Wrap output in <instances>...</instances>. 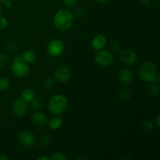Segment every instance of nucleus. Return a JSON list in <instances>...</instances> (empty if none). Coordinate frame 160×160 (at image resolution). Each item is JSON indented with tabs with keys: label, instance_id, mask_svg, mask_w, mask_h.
Returning <instances> with one entry per match:
<instances>
[{
	"label": "nucleus",
	"instance_id": "f257e3e1",
	"mask_svg": "<svg viewBox=\"0 0 160 160\" xmlns=\"http://www.w3.org/2000/svg\"><path fill=\"white\" fill-rule=\"evenodd\" d=\"M54 26L58 31H67L73 24V14L66 9H62L56 12L53 18Z\"/></svg>",
	"mask_w": 160,
	"mask_h": 160
},
{
	"label": "nucleus",
	"instance_id": "f03ea898",
	"mask_svg": "<svg viewBox=\"0 0 160 160\" xmlns=\"http://www.w3.org/2000/svg\"><path fill=\"white\" fill-rule=\"evenodd\" d=\"M68 107V100L63 95H55L50 98L48 103V109L51 113L59 115L65 112Z\"/></svg>",
	"mask_w": 160,
	"mask_h": 160
},
{
	"label": "nucleus",
	"instance_id": "7ed1b4c3",
	"mask_svg": "<svg viewBox=\"0 0 160 160\" xmlns=\"http://www.w3.org/2000/svg\"><path fill=\"white\" fill-rule=\"evenodd\" d=\"M138 74L141 79L145 82H154L157 75V69L153 62L150 60L142 62L138 70Z\"/></svg>",
	"mask_w": 160,
	"mask_h": 160
},
{
	"label": "nucleus",
	"instance_id": "20e7f679",
	"mask_svg": "<svg viewBox=\"0 0 160 160\" xmlns=\"http://www.w3.org/2000/svg\"><path fill=\"white\" fill-rule=\"evenodd\" d=\"M11 70L15 76L18 78H24L29 73L30 69L28 63L23 60L22 56L17 55L12 59Z\"/></svg>",
	"mask_w": 160,
	"mask_h": 160
},
{
	"label": "nucleus",
	"instance_id": "39448f33",
	"mask_svg": "<svg viewBox=\"0 0 160 160\" xmlns=\"http://www.w3.org/2000/svg\"><path fill=\"white\" fill-rule=\"evenodd\" d=\"M95 60L101 67H109L114 62V56L107 50L100 49L95 53Z\"/></svg>",
	"mask_w": 160,
	"mask_h": 160
},
{
	"label": "nucleus",
	"instance_id": "423d86ee",
	"mask_svg": "<svg viewBox=\"0 0 160 160\" xmlns=\"http://www.w3.org/2000/svg\"><path fill=\"white\" fill-rule=\"evenodd\" d=\"M64 51V43L62 40L54 38L48 42L47 45V52L52 57L61 56Z\"/></svg>",
	"mask_w": 160,
	"mask_h": 160
},
{
	"label": "nucleus",
	"instance_id": "0eeeda50",
	"mask_svg": "<svg viewBox=\"0 0 160 160\" xmlns=\"http://www.w3.org/2000/svg\"><path fill=\"white\" fill-rule=\"evenodd\" d=\"M12 109L13 113L17 117H23L28 112V105L21 98L15 99L12 102Z\"/></svg>",
	"mask_w": 160,
	"mask_h": 160
},
{
	"label": "nucleus",
	"instance_id": "6e6552de",
	"mask_svg": "<svg viewBox=\"0 0 160 160\" xmlns=\"http://www.w3.org/2000/svg\"><path fill=\"white\" fill-rule=\"evenodd\" d=\"M18 140L23 146L30 148L35 145V136L29 131H22L19 134Z\"/></svg>",
	"mask_w": 160,
	"mask_h": 160
},
{
	"label": "nucleus",
	"instance_id": "1a4fd4ad",
	"mask_svg": "<svg viewBox=\"0 0 160 160\" xmlns=\"http://www.w3.org/2000/svg\"><path fill=\"white\" fill-rule=\"evenodd\" d=\"M70 69L67 66H60L55 70L54 77L55 79L59 82H66L70 78Z\"/></svg>",
	"mask_w": 160,
	"mask_h": 160
},
{
	"label": "nucleus",
	"instance_id": "9d476101",
	"mask_svg": "<svg viewBox=\"0 0 160 160\" xmlns=\"http://www.w3.org/2000/svg\"><path fill=\"white\" fill-rule=\"evenodd\" d=\"M120 60L128 66H133L138 62V56L131 49H124L120 53Z\"/></svg>",
	"mask_w": 160,
	"mask_h": 160
},
{
	"label": "nucleus",
	"instance_id": "9b49d317",
	"mask_svg": "<svg viewBox=\"0 0 160 160\" xmlns=\"http://www.w3.org/2000/svg\"><path fill=\"white\" fill-rule=\"evenodd\" d=\"M32 123L35 126L39 127V128H43L48 123V119H47L46 115L43 112H37L32 115Z\"/></svg>",
	"mask_w": 160,
	"mask_h": 160
},
{
	"label": "nucleus",
	"instance_id": "f8f14e48",
	"mask_svg": "<svg viewBox=\"0 0 160 160\" xmlns=\"http://www.w3.org/2000/svg\"><path fill=\"white\" fill-rule=\"evenodd\" d=\"M106 44V38L104 34H99L95 35L92 41V47L93 49L98 51L102 49Z\"/></svg>",
	"mask_w": 160,
	"mask_h": 160
},
{
	"label": "nucleus",
	"instance_id": "ddd939ff",
	"mask_svg": "<svg viewBox=\"0 0 160 160\" xmlns=\"http://www.w3.org/2000/svg\"><path fill=\"white\" fill-rule=\"evenodd\" d=\"M119 81L123 84H128L132 81L133 73L129 69H122L118 73Z\"/></svg>",
	"mask_w": 160,
	"mask_h": 160
},
{
	"label": "nucleus",
	"instance_id": "4468645a",
	"mask_svg": "<svg viewBox=\"0 0 160 160\" xmlns=\"http://www.w3.org/2000/svg\"><path fill=\"white\" fill-rule=\"evenodd\" d=\"M63 120L59 116H54L48 120V127L52 130H58L62 127Z\"/></svg>",
	"mask_w": 160,
	"mask_h": 160
},
{
	"label": "nucleus",
	"instance_id": "2eb2a0df",
	"mask_svg": "<svg viewBox=\"0 0 160 160\" xmlns=\"http://www.w3.org/2000/svg\"><path fill=\"white\" fill-rule=\"evenodd\" d=\"M21 56L23 60L28 63H33V62H35L36 59H37L35 52L34 51H31V50H27V51L23 52Z\"/></svg>",
	"mask_w": 160,
	"mask_h": 160
},
{
	"label": "nucleus",
	"instance_id": "dca6fc26",
	"mask_svg": "<svg viewBox=\"0 0 160 160\" xmlns=\"http://www.w3.org/2000/svg\"><path fill=\"white\" fill-rule=\"evenodd\" d=\"M35 97L34 91L31 88H26L22 92L21 98L26 102H30Z\"/></svg>",
	"mask_w": 160,
	"mask_h": 160
},
{
	"label": "nucleus",
	"instance_id": "f3484780",
	"mask_svg": "<svg viewBox=\"0 0 160 160\" xmlns=\"http://www.w3.org/2000/svg\"><path fill=\"white\" fill-rule=\"evenodd\" d=\"M10 85V81L6 77H1L0 78V91L4 92L6 91L9 88Z\"/></svg>",
	"mask_w": 160,
	"mask_h": 160
},
{
	"label": "nucleus",
	"instance_id": "a211bd4d",
	"mask_svg": "<svg viewBox=\"0 0 160 160\" xmlns=\"http://www.w3.org/2000/svg\"><path fill=\"white\" fill-rule=\"evenodd\" d=\"M131 92L128 89H122L119 93V98L121 101H128L131 98Z\"/></svg>",
	"mask_w": 160,
	"mask_h": 160
},
{
	"label": "nucleus",
	"instance_id": "6ab92c4d",
	"mask_svg": "<svg viewBox=\"0 0 160 160\" xmlns=\"http://www.w3.org/2000/svg\"><path fill=\"white\" fill-rule=\"evenodd\" d=\"M50 160H67L68 157L64 154L63 152H55L52 153L51 156L49 157Z\"/></svg>",
	"mask_w": 160,
	"mask_h": 160
},
{
	"label": "nucleus",
	"instance_id": "aec40b11",
	"mask_svg": "<svg viewBox=\"0 0 160 160\" xmlns=\"http://www.w3.org/2000/svg\"><path fill=\"white\" fill-rule=\"evenodd\" d=\"M30 102H31V105L33 109H36V110L42 109V106H43V103H42V100L39 98H36V97H34Z\"/></svg>",
	"mask_w": 160,
	"mask_h": 160
},
{
	"label": "nucleus",
	"instance_id": "412c9836",
	"mask_svg": "<svg viewBox=\"0 0 160 160\" xmlns=\"http://www.w3.org/2000/svg\"><path fill=\"white\" fill-rule=\"evenodd\" d=\"M9 56L7 54L1 53L0 54V69H3L9 64Z\"/></svg>",
	"mask_w": 160,
	"mask_h": 160
},
{
	"label": "nucleus",
	"instance_id": "4be33fe9",
	"mask_svg": "<svg viewBox=\"0 0 160 160\" xmlns=\"http://www.w3.org/2000/svg\"><path fill=\"white\" fill-rule=\"evenodd\" d=\"M159 86H158L157 84H155V83L151 84L148 88V92L150 96H156V95H157L159 94Z\"/></svg>",
	"mask_w": 160,
	"mask_h": 160
},
{
	"label": "nucleus",
	"instance_id": "5701e85b",
	"mask_svg": "<svg viewBox=\"0 0 160 160\" xmlns=\"http://www.w3.org/2000/svg\"><path fill=\"white\" fill-rule=\"evenodd\" d=\"M154 124L151 120H144L143 122L142 123V128H143L144 131H151L154 129Z\"/></svg>",
	"mask_w": 160,
	"mask_h": 160
},
{
	"label": "nucleus",
	"instance_id": "b1692460",
	"mask_svg": "<svg viewBox=\"0 0 160 160\" xmlns=\"http://www.w3.org/2000/svg\"><path fill=\"white\" fill-rule=\"evenodd\" d=\"M54 78H48L45 80V81H44L43 83V85L45 88H52L53 85H54Z\"/></svg>",
	"mask_w": 160,
	"mask_h": 160
},
{
	"label": "nucleus",
	"instance_id": "393cba45",
	"mask_svg": "<svg viewBox=\"0 0 160 160\" xmlns=\"http://www.w3.org/2000/svg\"><path fill=\"white\" fill-rule=\"evenodd\" d=\"M39 142H40V143L42 144V145H48L50 143H51V139H50L49 137H48V136H42V137L40 138V139H39Z\"/></svg>",
	"mask_w": 160,
	"mask_h": 160
},
{
	"label": "nucleus",
	"instance_id": "a878e982",
	"mask_svg": "<svg viewBox=\"0 0 160 160\" xmlns=\"http://www.w3.org/2000/svg\"><path fill=\"white\" fill-rule=\"evenodd\" d=\"M78 0H63V3L65 5L66 7L71 8L76 5Z\"/></svg>",
	"mask_w": 160,
	"mask_h": 160
},
{
	"label": "nucleus",
	"instance_id": "bb28decb",
	"mask_svg": "<svg viewBox=\"0 0 160 160\" xmlns=\"http://www.w3.org/2000/svg\"><path fill=\"white\" fill-rule=\"evenodd\" d=\"M8 25V21L5 17H0V30L6 29Z\"/></svg>",
	"mask_w": 160,
	"mask_h": 160
},
{
	"label": "nucleus",
	"instance_id": "cd10ccee",
	"mask_svg": "<svg viewBox=\"0 0 160 160\" xmlns=\"http://www.w3.org/2000/svg\"><path fill=\"white\" fill-rule=\"evenodd\" d=\"M15 47H16L15 43H13L12 42H9V44H8V45H7V49L9 50V51L12 52L14 49H15Z\"/></svg>",
	"mask_w": 160,
	"mask_h": 160
},
{
	"label": "nucleus",
	"instance_id": "c85d7f7f",
	"mask_svg": "<svg viewBox=\"0 0 160 160\" xmlns=\"http://www.w3.org/2000/svg\"><path fill=\"white\" fill-rule=\"evenodd\" d=\"M154 123L156 125L157 128H159L160 127V114L159 113L156 117V118L154 119Z\"/></svg>",
	"mask_w": 160,
	"mask_h": 160
},
{
	"label": "nucleus",
	"instance_id": "c756f323",
	"mask_svg": "<svg viewBox=\"0 0 160 160\" xmlns=\"http://www.w3.org/2000/svg\"><path fill=\"white\" fill-rule=\"evenodd\" d=\"M120 45L118 43H114L112 44V48L115 52H118L119 49H120Z\"/></svg>",
	"mask_w": 160,
	"mask_h": 160
},
{
	"label": "nucleus",
	"instance_id": "7c9ffc66",
	"mask_svg": "<svg viewBox=\"0 0 160 160\" xmlns=\"http://www.w3.org/2000/svg\"><path fill=\"white\" fill-rule=\"evenodd\" d=\"M9 158L6 154H0V160H9Z\"/></svg>",
	"mask_w": 160,
	"mask_h": 160
},
{
	"label": "nucleus",
	"instance_id": "2f4dec72",
	"mask_svg": "<svg viewBox=\"0 0 160 160\" xmlns=\"http://www.w3.org/2000/svg\"><path fill=\"white\" fill-rule=\"evenodd\" d=\"M141 2H142L144 5H146V6H148V5L151 4L152 2V0H141Z\"/></svg>",
	"mask_w": 160,
	"mask_h": 160
},
{
	"label": "nucleus",
	"instance_id": "473e14b6",
	"mask_svg": "<svg viewBox=\"0 0 160 160\" xmlns=\"http://www.w3.org/2000/svg\"><path fill=\"white\" fill-rule=\"evenodd\" d=\"M48 159H49V158L46 156H42L38 158V160H48Z\"/></svg>",
	"mask_w": 160,
	"mask_h": 160
},
{
	"label": "nucleus",
	"instance_id": "72a5a7b5",
	"mask_svg": "<svg viewBox=\"0 0 160 160\" xmlns=\"http://www.w3.org/2000/svg\"><path fill=\"white\" fill-rule=\"evenodd\" d=\"M95 1L97 2L102 3H102H106L109 0H95Z\"/></svg>",
	"mask_w": 160,
	"mask_h": 160
},
{
	"label": "nucleus",
	"instance_id": "f704fd0d",
	"mask_svg": "<svg viewBox=\"0 0 160 160\" xmlns=\"http://www.w3.org/2000/svg\"><path fill=\"white\" fill-rule=\"evenodd\" d=\"M5 4H6V6L7 8H10L11 6H12V3H11V1L10 2H8L5 3Z\"/></svg>",
	"mask_w": 160,
	"mask_h": 160
},
{
	"label": "nucleus",
	"instance_id": "c9c22d12",
	"mask_svg": "<svg viewBox=\"0 0 160 160\" xmlns=\"http://www.w3.org/2000/svg\"><path fill=\"white\" fill-rule=\"evenodd\" d=\"M11 0H0V2H2V3H6V2H10Z\"/></svg>",
	"mask_w": 160,
	"mask_h": 160
},
{
	"label": "nucleus",
	"instance_id": "e433bc0d",
	"mask_svg": "<svg viewBox=\"0 0 160 160\" xmlns=\"http://www.w3.org/2000/svg\"><path fill=\"white\" fill-rule=\"evenodd\" d=\"M76 159H83V160H86V159H88V158H85V157H78V158H76Z\"/></svg>",
	"mask_w": 160,
	"mask_h": 160
},
{
	"label": "nucleus",
	"instance_id": "4c0bfd02",
	"mask_svg": "<svg viewBox=\"0 0 160 160\" xmlns=\"http://www.w3.org/2000/svg\"><path fill=\"white\" fill-rule=\"evenodd\" d=\"M1 12H2V8H1V6H0V14H1Z\"/></svg>",
	"mask_w": 160,
	"mask_h": 160
}]
</instances>
